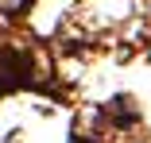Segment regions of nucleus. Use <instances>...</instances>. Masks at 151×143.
I'll return each instance as SVG.
<instances>
[{
	"mask_svg": "<svg viewBox=\"0 0 151 143\" xmlns=\"http://www.w3.org/2000/svg\"><path fill=\"white\" fill-rule=\"evenodd\" d=\"M0 4H19V0H0Z\"/></svg>",
	"mask_w": 151,
	"mask_h": 143,
	"instance_id": "obj_1",
	"label": "nucleus"
}]
</instances>
